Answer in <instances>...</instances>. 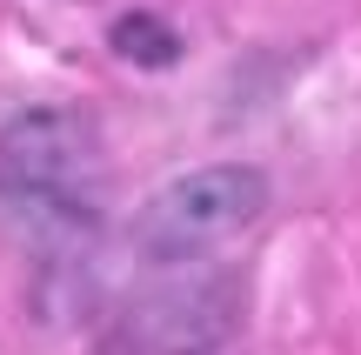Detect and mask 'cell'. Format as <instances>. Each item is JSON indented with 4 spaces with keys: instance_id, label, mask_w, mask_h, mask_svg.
Segmentation results:
<instances>
[{
    "instance_id": "3957f363",
    "label": "cell",
    "mask_w": 361,
    "mask_h": 355,
    "mask_svg": "<svg viewBox=\"0 0 361 355\" xmlns=\"http://www.w3.org/2000/svg\"><path fill=\"white\" fill-rule=\"evenodd\" d=\"M107 40H114V54H128V61H141V67H174L180 61V34L161 13H121V20L107 27Z\"/></svg>"
},
{
    "instance_id": "6da1fadb",
    "label": "cell",
    "mask_w": 361,
    "mask_h": 355,
    "mask_svg": "<svg viewBox=\"0 0 361 355\" xmlns=\"http://www.w3.org/2000/svg\"><path fill=\"white\" fill-rule=\"evenodd\" d=\"M268 208V181L247 161H214V168H194L168 181L141 215H134V248L154 255V262H194V255H214L221 241L247 235Z\"/></svg>"
},
{
    "instance_id": "7a4b0ae2",
    "label": "cell",
    "mask_w": 361,
    "mask_h": 355,
    "mask_svg": "<svg viewBox=\"0 0 361 355\" xmlns=\"http://www.w3.org/2000/svg\"><path fill=\"white\" fill-rule=\"evenodd\" d=\"M80 181H87V134L67 114L40 107V114L13 121L0 141V195L20 208H74Z\"/></svg>"
}]
</instances>
